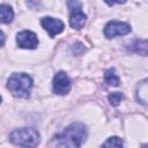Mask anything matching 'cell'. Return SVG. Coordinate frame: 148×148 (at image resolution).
I'll list each match as a JSON object with an SVG mask.
<instances>
[{
    "label": "cell",
    "mask_w": 148,
    "mask_h": 148,
    "mask_svg": "<svg viewBox=\"0 0 148 148\" xmlns=\"http://www.w3.org/2000/svg\"><path fill=\"white\" fill-rule=\"evenodd\" d=\"M88 130L82 123H73L53 138L57 148H81L86 141Z\"/></svg>",
    "instance_id": "cell-1"
},
{
    "label": "cell",
    "mask_w": 148,
    "mask_h": 148,
    "mask_svg": "<svg viewBox=\"0 0 148 148\" xmlns=\"http://www.w3.org/2000/svg\"><path fill=\"white\" fill-rule=\"evenodd\" d=\"M7 88L14 96L28 98L32 88V79L27 73H14L7 81Z\"/></svg>",
    "instance_id": "cell-2"
},
{
    "label": "cell",
    "mask_w": 148,
    "mask_h": 148,
    "mask_svg": "<svg viewBox=\"0 0 148 148\" xmlns=\"http://www.w3.org/2000/svg\"><path fill=\"white\" fill-rule=\"evenodd\" d=\"M39 133L35 128L22 127L14 130L9 134V141L22 148H35L39 143Z\"/></svg>",
    "instance_id": "cell-3"
},
{
    "label": "cell",
    "mask_w": 148,
    "mask_h": 148,
    "mask_svg": "<svg viewBox=\"0 0 148 148\" xmlns=\"http://www.w3.org/2000/svg\"><path fill=\"white\" fill-rule=\"evenodd\" d=\"M69 9V24L74 29H81L86 24L87 16L81 9V2L79 1H68L67 2Z\"/></svg>",
    "instance_id": "cell-4"
},
{
    "label": "cell",
    "mask_w": 148,
    "mask_h": 148,
    "mask_svg": "<svg viewBox=\"0 0 148 148\" xmlns=\"http://www.w3.org/2000/svg\"><path fill=\"white\" fill-rule=\"evenodd\" d=\"M71 87H72L71 79L65 72L60 71L54 75L53 81H52V89L54 94L66 95L71 90Z\"/></svg>",
    "instance_id": "cell-5"
},
{
    "label": "cell",
    "mask_w": 148,
    "mask_h": 148,
    "mask_svg": "<svg viewBox=\"0 0 148 148\" xmlns=\"http://www.w3.org/2000/svg\"><path fill=\"white\" fill-rule=\"evenodd\" d=\"M131 31V27L127 23L119 21H111L104 28V35L106 38H113L116 36H124Z\"/></svg>",
    "instance_id": "cell-6"
},
{
    "label": "cell",
    "mask_w": 148,
    "mask_h": 148,
    "mask_svg": "<svg viewBox=\"0 0 148 148\" xmlns=\"http://www.w3.org/2000/svg\"><path fill=\"white\" fill-rule=\"evenodd\" d=\"M16 42L17 45L22 49H35L38 45V38L37 35L30 30H23L16 35Z\"/></svg>",
    "instance_id": "cell-7"
},
{
    "label": "cell",
    "mask_w": 148,
    "mask_h": 148,
    "mask_svg": "<svg viewBox=\"0 0 148 148\" xmlns=\"http://www.w3.org/2000/svg\"><path fill=\"white\" fill-rule=\"evenodd\" d=\"M40 24L49 32V35L51 37H54L56 35L62 32V30L65 28V24H64V22L61 20L54 18V17H51V16L43 17L40 20Z\"/></svg>",
    "instance_id": "cell-8"
},
{
    "label": "cell",
    "mask_w": 148,
    "mask_h": 148,
    "mask_svg": "<svg viewBox=\"0 0 148 148\" xmlns=\"http://www.w3.org/2000/svg\"><path fill=\"white\" fill-rule=\"evenodd\" d=\"M128 50L141 56H147V40L146 39H136L131 45H128Z\"/></svg>",
    "instance_id": "cell-9"
},
{
    "label": "cell",
    "mask_w": 148,
    "mask_h": 148,
    "mask_svg": "<svg viewBox=\"0 0 148 148\" xmlns=\"http://www.w3.org/2000/svg\"><path fill=\"white\" fill-rule=\"evenodd\" d=\"M14 18V12L8 5H0V23H9Z\"/></svg>",
    "instance_id": "cell-10"
},
{
    "label": "cell",
    "mask_w": 148,
    "mask_h": 148,
    "mask_svg": "<svg viewBox=\"0 0 148 148\" xmlns=\"http://www.w3.org/2000/svg\"><path fill=\"white\" fill-rule=\"evenodd\" d=\"M136 99L143 105L147 104V79L139 82L136 87Z\"/></svg>",
    "instance_id": "cell-11"
},
{
    "label": "cell",
    "mask_w": 148,
    "mask_h": 148,
    "mask_svg": "<svg viewBox=\"0 0 148 148\" xmlns=\"http://www.w3.org/2000/svg\"><path fill=\"white\" fill-rule=\"evenodd\" d=\"M104 81L109 84V86H113V87H117L119 86V77L117 76V74L114 73V69L111 68V69H108L104 74Z\"/></svg>",
    "instance_id": "cell-12"
},
{
    "label": "cell",
    "mask_w": 148,
    "mask_h": 148,
    "mask_svg": "<svg viewBox=\"0 0 148 148\" xmlns=\"http://www.w3.org/2000/svg\"><path fill=\"white\" fill-rule=\"evenodd\" d=\"M102 148H123V141L118 136H111L102 145Z\"/></svg>",
    "instance_id": "cell-13"
},
{
    "label": "cell",
    "mask_w": 148,
    "mask_h": 148,
    "mask_svg": "<svg viewBox=\"0 0 148 148\" xmlns=\"http://www.w3.org/2000/svg\"><path fill=\"white\" fill-rule=\"evenodd\" d=\"M108 98H109V102H110L111 105L117 106L120 103V101L123 99V94L121 92H118V91H114V92H111Z\"/></svg>",
    "instance_id": "cell-14"
},
{
    "label": "cell",
    "mask_w": 148,
    "mask_h": 148,
    "mask_svg": "<svg viewBox=\"0 0 148 148\" xmlns=\"http://www.w3.org/2000/svg\"><path fill=\"white\" fill-rule=\"evenodd\" d=\"M5 40H6V37H5V34L0 30V47H2L3 46V44H5Z\"/></svg>",
    "instance_id": "cell-15"
},
{
    "label": "cell",
    "mask_w": 148,
    "mask_h": 148,
    "mask_svg": "<svg viewBox=\"0 0 148 148\" xmlns=\"http://www.w3.org/2000/svg\"><path fill=\"white\" fill-rule=\"evenodd\" d=\"M141 148H147V145H146V143H145V145H142V147H141Z\"/></svg>",
    "instance_id": "cell-16"
},
{
    "label": "cell",
    "mask_w": 148,
    "mask_h": 148,
    "mask_svg": "<svg viewBox=\"0 0 148 148\" xmlns=\"http://www.w3.org/2000/svg\"><path fill=\"white\" fill-rule=\"evenodd\" d=\"M1 101H2V99H1V96H0V103H1Z\"/></svg>",
    "instance_id": "cell-17"
}]
</instances>
